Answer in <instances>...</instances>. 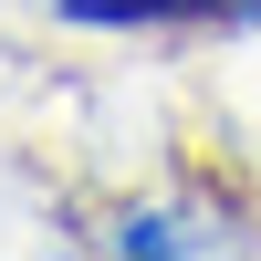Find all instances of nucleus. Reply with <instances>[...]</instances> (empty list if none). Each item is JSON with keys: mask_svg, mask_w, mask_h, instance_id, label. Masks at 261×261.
I'll return each instance as SVG.
<instances>
[{"mask_svg": "<svg viewBox=\"0 0 261 261\" xmlns=\"http://www.w3.org/2000/svg\"><path fill=\"white\" fill-rule=\"evenodd\" d=\"M94 32H261V0H63Z\"/></svg>", "mask_w": 261, "mask_h": 261, "instance_id": "nucleus-1", "label": "nucleus"}]
</instances>
